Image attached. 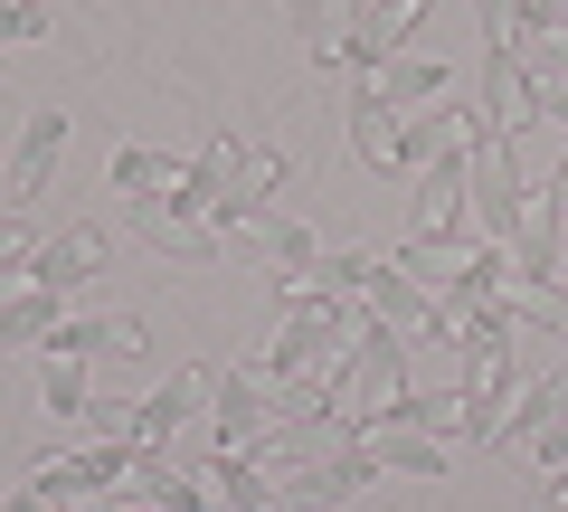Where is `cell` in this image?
<instances>
[{"label":"cell","mask_w":568,"mask_h":512,"mask_svg":"<svg viewBox=\"0 0 568 512\" xmlns=\"http://www.w3.org/2000/svg\"><path fill=\"white\" fill-rule=\"evenodd\" d=\"M342 285L369 304V323L446 342V294H436V285H417V275H407L398 257H379V247H342Z\"/></svg>","instance_id":"obj_1"},{"label":"cell","mask_w":568,"mask_h":512,"mask_svg":"<svg viewBox=\"0 0 568 512\" xmlns=\"http://www.w3.org/2000/svg\"><path fill=\"white\" fill-rule=\"evenodd\" d=\"M332 399H342L361 428H379V418H398L407 399H417V380H407V332L369 323L361 342H351V361L332 370Z\"/></svg>","instance_id":"obj_2"},{"label":"cell","mask_w":568,"mask_h":512,"mask_svg":"<svg viewBox=\"0 0 568 512\" xmlns=\"http://www.w3.org/2000/svg\"><path fill=\"white\" fill-rule=\"evenodd\" d=\"M265 428H275V380H265L256 361L209 370V446H219V455H246Z\"/></svg>","instance_id":"obj_3"},{"label":"cell","mask_w":568,"mask_h":512,"mask_svg":"<svg viewBox=\"0 0 568 512\" xmlns=\"http://www.w3.org/2000/svg\"><path fill=\"white\" fill-rule=\"evenodd\" d=\"M219 257H227V267H256L265 285H284V275H294V267H313L323 247H313V228H304V219H275V209H265V219L219 228Z\"/></svg>","instance_id":"obj_4"},{"label":"cell","mask_w":568,"mask_h":512,"mask_svg":"<svg viewBox=\"0 0 568 512\" xmlns=\"http://www.w3.org/2000/svg\"><path fill=\"white\" fill-rule=\"evenodd\" d=\"M465 190H474V238H493V247H503V238H511V219H521V200H530V181H521V152H511L503 133H493V143H474Z\"/></svg>","instance_id":"obj_5"},{"label":"cell","mask_w":568,"mask_h":512,"mask_svg":"<svg viewBox=\"0 0 568 512\" xmlns=\"http://www.w3.org/2000/svg\"><path fill=\"white\" fill-rule=\"evenodd\" d=\"M361 484H379V465H369V446H361V436H351V446H332V455H304L294 474H275L284 512H332V503H351Z\"/></svg>","instance_id":"obj_6"},{"label":"cell","mask_w":568,"mask_h":512,"mask_svg":"<svg viewBox=\"0 0 568 512\" xmlns=\"http://www.w3.org/2000/svg\"><path fill=\"white\" fill-rule=\"evenodd\" d=\"M417 29H426V0H369L361 29H351V48L332 58V77H379L388 58H407V48H417Z\"/></svg>","instance_id":"obj_7"},{"label":"cell","mask_w":568,"mask_h":512,"mask_svg":"<svg viewBox=\"0 0 568 512\" xmlns=\"http://www.w3.org/2000/svg\"><path fill=\"white\" fill-rule=\"evenodd\" d=\"M474 143H493L484 104H436V114L407 123V171H465Z\"/></svg>","instance_id":"obj_8"},{"label":"cell","mask_w":568,"mask_h":512,"mask_svg":"<svg viewBox=\"0 0 568 512\" xmlns=\"http://www.w3.org/2000/svg\"><path fill=\"white\" fill-rule=\"evenodd\" d=\"M123 455L133 446H77V455H39V465H29V484L48 493V503H104V493L123 484Z\"/></svg>","instance_id":"obj_9"},{"label":"cell","mask_w":568,"mask_h":512,"mask_svg":"<svg viewBox=\"0 0 568 512\" xmlns=\"http://www.w3.org/2000/svg\"><path fill=\"white\" fill-rule=\"evenodd\" d=\"M342 114H351V152L369 171H407V114H388L369 96V77H342Z\"/></svg>","instance_id":"obj_10"},{"label":"cell","mask_w":568,"mask_h":512,"mask_svg":"<svg viewBox=\"0 0 568 512\" xmlns=\"http://www.w3.org/2000/svg\"><path fill=\"white\" fill-rule=\"evenodd\" d=\"M104 257H114L104 228H58L48 247H29V275H39L48 294H77V285H95V275H104Z\"/></svg>","instance_id":"obj_11"},{"label":"cell","mask_w":568,"mask_h":512,"mask_svg":"<svg viewBox=\"0 0 568 512\" xmlns=\"http://www.w3.org/2000/svg\"><path fill=\"white\" fill-rule=\"evenodd\" d=\"M369 96L388 104V114H436V96H446V58H426V48H407V58H388L379 77H369Z\"/></svg>","instance_id":"obj_12"},{"label":"cell","mask_w":568,"mask_h":512,"mask_svg":"<svg viewBox=\"0 0 568 512\" xmlns=\"http://www.w3.org/2000/svg\"><path fill=\"white\" fill-rule=\"evenodd\" d=\"M67 323V294H48L39 275H20V285H0V351H39L48 332Z\"/></svg>","instance_id":"obj_13"},{"label":"cell","mask_w":568,"mask_h":512,"mask_svg":"<svg viewBox=\"0 0 568 512\" xmlns=\"http://www.w3.org/2000/svg\"><path fill=\"white\" fill-rule=\"evenodd\" d=\"M361 446H369L379 474H446V455H455V446H436L417 418H379V428H361Z\"/></svg>","instance_id":"obj_14"},{"label":"cell","mask_w":568,"mask_h":512,"mask_svg":"<svg viewBox=\"0 0 568 512\" xmlns=\"http://www.w3.org/2000/svg\"><path fill=\"white\" fill-rule=\"evenodd\" d=\"M190 418H209V370H171L162 390L142 399V436H133V446H171Z\"/></svg>","instance_id":"obj_15"},{"label":"cell","mask_w":568,"mask_h":512,"mask_svg":"<svg viewBox=\"0 0 568 512\" xmlns=\"http://www.w3.org/2000/svg\"><path fill=\"white\" fill-rule=\"evenodd\" d=\"M484 247H493V238H407V247H398V267L417 275V285L455 294V285H474V267H484Z\"/></svg>","instance_id":"obj_16"},{"label":"cell","mask_w":568,"mask_h":512,"mask_svg":"<svg viewBox=\"0 0 568 512\" xmlns=\"http://www.w3.org/2000/svg\"><path fill=\"white\" fill-rule=\"evenodd\" d=\"M540 114V96H530V77H521V58L511 48H493L484 58V123L503 133V143H521V123Z\"/></svg>","instance_id":"obj_17"},{"label":"cell","mask_w":568,"mask_h":512,"mask_svg":"<svg viewBox=\"0 0 568 512\" xmlns=\"http://www.w3.org/2000/svg\"><path fill=\"white\" fill-rule=\"evenodd\" d=\"M58 162H67V114H39L29 143H20V162L0 171V200H39V190L58 181Z\"/></svg>","instance_id":"obj_18"},{"label":"cell","mask_w":568,"mask_h":512,"mask_svg":"<svg viewBox=\"0 0 568 512\" xmlns=\"http://www.w3.org/2000/svg\"><path fill=\"white\" fill-rule=\"evenodd\" d=\"M398 418H417V428L436 436V446H465V436H484V428H493V418H484V399H474V390H417V399H407Z\"/></svg>","instance_id":"obj_19"},{"label":"cell","mask_w":568,"mask_h":512,"mask_svg":"<svg viewBox=\"0 0 568 512\" xmlns=\"http://www.w3.org/2000/svg\"><path fill=\"white\" fill-rule=\"evenodd\" d=\"M559 409H568V380H530L521 399H503V409H493L484 446H530V436H540V428H549Z\"/></svg>","instance_id":"obj_20"},{"label":"cell","mask_w":568,"mask_h":512,"mask_svg":"<svg viewBox=\"0 0 568 512\" xmlns=\"http://www.w3.org/2000/svg\"><path fill=\"white\" fill-rule=\"evenodd\" d=\"M465 219H474L465 171H417V228L407 238H465Z\"/></svg>","instance_id":"obj_21"},{"label":"cell","mask_w":568,"mask_h":512,"mask_svg":"<svg viewBox=\"0 0 568 512\" xmlns=\"http://www.w3.org/2000/svg\"><path fill=\"white\" fill-rule=\"evenodd\" d=\"M181 171H190V162H171V152H142V143H123L114 162H104V181H114L123 200H171V190H181Z\"/></svg>","instance_id":"obj_22"},{"label":"cell","mask_w":568,"mask_h":512,"mask_svg":"<svg viewBox=\"0 0 568 512\" xmlns=\"http://www.w3.org/2000/svg\"><path fill=\"white\" fill-rule=\"evenodd\" d=\"M361 10H369V0H294V29H304V48L332 67L351 48V29H361Z\"/></svg>","instance_id":"obj_23"},{"label":"cell","mask_w":568,"mask_h":512,"mask_svg":"<svg viewBox=\"0 0 568 512\" xmlns=\"http://www.w3.org/2000/svg\"><path fill=\"white\" fill-rule=\"evenodd\" d=\"M85 399H95L85 361H67V351H39V409H48V418H85Z\"/></svg>","instance_id":"obj_24"},{"label":"cell","mask_w":568,"mask_h":512,"mask_svg":"<svg viewBox=\"0 0 568 512\" xmlns=\"http://www.w3.org/2000/svg\"><path fill=\"white\" fill-rule=\"evenodd\" d=\"M511 323H540V332H568V285H503Z\"/></svg>","instance_id":"obj_25"},{"label":"cell","mask_w":568,"mask_h":512,"mask_svg":"<svg viewBox=\"0 0 568 512\" xmlns=\"http://www.w3.org/2000/svg\"><path fill=\"white\" fill-rule=\"evenodd\" d=\"M474 10H484V39H493V48H530V39H540L530 0H474Z\"/></svg>","instance_id":"obj_26"},{"label":"cell","mask_w":568,"mask_h":512,"mask_svg":"<svg viewBox=\"0 0 568 512\" xmlns=\"http://www.w3.org/2000/svg\"><path fill=\"white\" fill-rule=\"evenodd\" d=\"M530 465H540V474H559V465H568V409L549 418L540 436H530Z\"/></svg>","instance_id":"obj_27"},{"label":"cell","mask_w":568,"mask_h":512,"mask_svg":"<svg viewBox=\"0 0 568 512\" xmlns=\"http://www.w3.org/2000/svg\"><path fill=\"white\" fill-rule=\"evenodd\" d=\"M20 275H29V238H20V219L0 209V285H20Z\"/></svg>","instance_id":"obj_28"},{"label":"cell","mask_w":568,"mask_h":512,"mask_svg":"<svg viewBox=\"0 0 568 512\" xmlns=\"http://www.w3.org/2000/svg\"><path fill=\"white\" fill-rule=\"evenodd\" d=\"M39 29H48V10H29V0H0V48L39 39Z\"/></svg>","instance_id":"obj_29"},{"label":"cell","mask_w":568,"mask_h":512,"mask_svg":"<svg viewBox=\"0 0 568 512\" xmlns=\"http://www.w3.org/2000/svg\"><path fill=\"white\" fill-rule=\"evenodd\" d=\"M85 512H162V503H142V493H104V503H85Z\"/></svg>","instance_id":"obj_30"},{"label":"cell","mask_w":568,"mask_h":512,"mask_svg":"<svg viewBox=\"0 0 568 512\" xmlns=\"http://www.w3.org/2000/svg\"><path fill=\"white\" fill-rule=\"evenodd\" d=\"M0 512H48V493H39V484H20V493H10Z\"/></svg>","instance_id":"obj_31"},{"label":"cell","mask_w":568,"mask_h":512,"mask_svg":"<svg viewBox=\"0 0 568 512\" xmlns=\"http://www.w3.org/2000/svg\"><path fill=\"white\" fill-rule=\"evenodd\" d=\"M540 503H549V512H568V465H559V474L540 484Z\"/></svg>","instance_id":"obj_32"},{"label":"cell","mask_w":568,"mask_h":512,"mask_svg":"<svg viewBox=\"0 0 568 512\" xmlns=\"http://www.w3.org/2000/svg\"><path fill=\"white\" fill-rule=\"evenodd\" d=\"M549 190H559V209H568V133H559V171H549Z\"/></svg>","instance_id":"obj_33"},{"label":"cell","mask_w":568,"mask_h":512,"mask_svg":"<svg viewBox=\"0 0 568 512\" xmlns=\"http://www.w3.org/2000/svg\"><path fill=\"white\" fill-rule=\"evenodd\" d=\"M559 10H568V0H530V20H540V29H559Z\"/></svg>","instance_id":"obj_34"},{"label":"cell","mask_w":568,"mask_h":512,"mask_svg":"<svg viewBox=\"0 0 568 512\" xmlns=\"http://www.w3.org/2000/svg\"><path fill=\"white\" fill-rule=\"evenodd\" d=\"M29 10H48V0H29Z\"/></svg>","instance_id":"obj_35"},{"label":"cell","mask_w":568,"mask_h":512,"mask_svg":"<svg viewBox=\"0 0 568 512\" xmlns=\"http://www.w3.org/2000/svg\"><path fill=\"white\" fill-rule=\"evenodd\" d=\"M559 29H568V10H559Z\"/></svg>","instance_id":"obj_36"}]
</instances>
